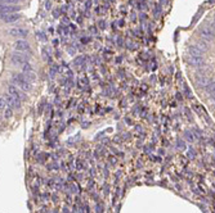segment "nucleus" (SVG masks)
<instances>
[{"instance_id": "7ed1b4c3", "label": "nucleus", "mask_w": 215, "mask_h": 213, "mask_svg": "<svg viewBox=\"0 0 215 213\" xmlns=\"http://www.w3.org/2000/svg\"><path fill=\"white\" fill-rule=\"evenodd\" d=\"M5 102H7L8 106H9V108H12V109H18V108H21V99L17 98V96L10 95V94L5 95Z\"/></svg>"}, {"instance_id": "20e7f679", "label": "nucleus", "mask_w": 215, "mask_h": 213, "mask_svg": "<svg viewBox=\"0 0 215 213\" xmlns=\"http://www.w3.org/2000/svg\"><path fill=\"white\" fill-rule=\"evenodd\" d=\"M8 34L13 37H20V39H24L27 37L28 35V31L26 28H22V27H14V28H10L8 31Z\"/></svg>"}, {"instance_id": "ddd939ff", "label": "nucleus", "mask_w": 215, "mask_h": 213, "mask_svg": "<svg viewBox=\"0 0 215 213\" xmlns=\"http://www.w3.org/2000/svg\"><path fill=\"white\" fill-rule=\"evenodd\" d=\"M4 116H5V118H10L12 116H13V109L8 106V108L4 110Z\"/></svg>"}, {"instance_id": "9d476101", "label": "nucleus", "mask_w": 215, "mask_h": 213, "mask_svg": "<svg viewBox=\"0 0 215 213\" xmlns=\"http://www.w3.org/2000/svg\"><path fill=\"white\" fill-rule=\"evenodd\" d=\"M200 34H201V36L204 37V39H207V40L214 39V31L211 28H207V27L201 28L200 30Z\"/></svg>"}, {"instance_id": "f257e3e1", "label": "nucleus", "mask_w": 215, "mask_h": 213, "mask_svg": "<svg viewBox=\"0 0 215 213\" xmlns=\"http://www.w3.org/2000/svg\"><path fill=\"white\" fill-rule=\"evenodd\" d=\"M12 81L17 85V86H20L22 90H24V91H30L31 90V84H30V81H27L26 80V77H24V74H22V73H16V74H13L12 76Z\"/></svg>"}, {"instance_id": "f03ea898", "label": "nucleus", "mask_w": 215, "mask_h": 213, "mask_svg": "<svg viewBox=\"0 0 215 213\" xmlns=\"http://www.w3.org/2000/svg\"><path fill=\"white\" fill-rule=\"evenodd\" d=\"M27 60H28V58L21 53H13L10 55V62H12V64H14V66H23L24 63H27Z\"/></svg>"}, {"instance_id": "1a4fd4ad", "label": "nucleus", "mask_w": 215, "mask_h": 213, "mask_svg": "<svg viewBox=\"0 0 215 213\" xmlns=\"http://www.w3.org/2000/svg\"><path fill=\"white\" fill-rule=\"evenodd\" d=\"M22 18V14L20 13H12V14H7L4 18H3V21L5 23H13V22H17V21H20Z\"/></svg>"}, {"instance_id": "dca6fc26", "label": "nucleus", "mask_w": 215, "mask_h": 213, "mask_svg": "<svg viewBox=\"0 0 215 213\" xmlns=\"http://www.w3.org/2000/svg\"><path fill=\"white\" fill-rule=\"evenodd\" d=\"M184 135H186L187 140H189V141H193V134H191V132H189V131H186V132H184Z\"/></svg>"}, {"instance_id": "f8f14e48", "label": "nucleus", "mask_w": 215, "mask_h": 213, "mask_svg": "<svg viewBox=\"0 0 215 213\" xmlns=\"http://www.w3.org/2000/svg\"><path fill=\"white\" fill-rule=\"evenodd\" d=\"M22 68H23V72H34V68L30 63H24Z\"/></svg>"}, {"instance_id": "9b49d317", "label": "nucleus", "mask_w": 215, "mask_h": 213, "mask_svg": "<svg viewBox=\"0 0 215 213\" xmlns=\"http://www.w3.org/2000/svg\"><path fill=\"white\" fill-rule=\"evenodd\" d=\"M188 52H189V55H197V57H201L204 54V50L197 45H191L188 48Z\"/></svg>"}, {"instance_id": "aec40b11", "label": "nucleus", "mask_w": 215, "mask_h": 213, "mask_svg": "<svg viewBox=\"0 0 215 213\" xmlns=\"http://www.w3.org/2000/svg\"><path fill=\"white\" fill-rule=\"evenodd\" d=\"M45 8H46V9H50V8H52V3H50V2H46V3H45Z\"/></svg>"}, {"instance_id": "4468645a", "label": "nucleus", "mask_w": 215, "mask_h": 213, "mask_svg": "<svg viewBox=\"0 0 215 213\" xmlns=\"http://www.w3.org/2000/svg\"><path fill=\"white\" fill-rule=\"evenodd\" d=\"M176 146H178V149L183 150V149H186V143H184L183 140H180V139H178L176 140Z\"/></svg>"}, {"instance_id": "412c9836", "label": "nucleus", "mask_w": 215, "mask_h": 213, "mask_svg": "<svg viewBox=\"0 0 215 213\" xmlns=\"http://www.w3.org/2000/svg\"><path fill=\"white\" fill-rule=\"evenodd\" d=\"M97 208H98V209H97V212H99V213L102 212V205H98V207H97Z\"/></svg>"}, {"instance_id": "423d86ee", "label": "nucleus", "mask_w": 215, "mask_h": 213, "mask_svg": "<svg viewBox=\"0 0 215 213\" xmlns=\"http://www.w3.org/2000/svg\"><path fill=\"white\" fill-rule=\"evenodd\" d=\"M21 7L20 5H8L5 4L4 7L0 9V13L3 14H12V13H17V12H21Z\"/></svg>"}, {"instance_id": "39448f33", "label": "nucleus", "mask_w": 215, "mask_h": 213, "mask_svg": "<svg viewBox=\"0 0 215 213\" xmlns=\"http://www.w3.org/2000/svg\"><path fill=\"white\" fill-rule=\"evenodd\" d=\"M14 49L18 50V52H30L31 50V46H30V44L27 41H24V40H17L14 42Z\"/></svg>"}, {"instance_id": "4be33fe9", "label": "nucleus", "mask_w": 215, "mask_h": 213, "mask_svg": "<svg viewBox=\"0 0 215 213\" xmlns=\"http://www.w3.org/2000/svg\"><path fill=\"white\" fill-rule=\"evenodd\" d=\"M90 4H91L90 0H89V2H87V8H90Z\"/></svg>"}, {"instance_id": "6ab92c4d", "label": "nucleus", "mask_w": 215, "mask_h": 213, "mask_svg": "<svg viewBox=\"0 0 215 213\" xmlns=\"http://www.w3.org/2000/svg\"><path fill=\"white\" fill-rule=\"evenodd\" d=\"M22 2H24V0H8L9 4H18V3H22Z\"/></svg>"}, {"instance_id": "f3484780", "label": "nucleus", "mask_w": 215, "mask_h": 213, "mask_svg": "<svg viewBox=\"0 0 215 213\" xmlns=\"http://www.w3.org/2000/svg\"><path fill=\"white\" fill-rule=\"evenodd\" d=\"M188 155L191 157V158H195V157H196V150H195V149H189Z\"/></svg>"}, {"instance_id": "0eeeda50", "label": "nucleus", "mask_w": 215, "mask_h": 213, "mask_svg": "<svg viewBox=\"0 0 215 213\" xmlns=\"http://www.w3.org/2000/svg\"><path fill=\"white\" fill-rule=\"evenodd\" d=\"M187 62H188V64L192 67H200L204 64V58L197 57V55H189L187 58Z\"/></svg>"}, {"instance_id": "2eb2a0df", "label": "nucleus", "mask_w": 215, "mask_h": 213, "mask_svg": "<svg viewBox=\"0 0 215 213\" xmlns=\"http://www.w3.org/2000/svg\"><path fill=\"white\" fill-rule=\"evenodd\" d=\"M197 82H198L200 85H204V86H205V85L207 84V78H206L205 76H202V77L198 76V77H197Z\"/></svg>"}, {"instance_id": "6e6552de", "label": "nucleus", "mask_w": 215, "mask_h": 213, "mask_svg": "<svg viewBox=\"0 0 215 213\" xmlns=\"http://www.w3.org/2000/svg\"><path fill=\"white\" fill-rule=\"evenodd\" d=\"M8 92L10 94V95H13V96H17V98H20L21 100H24L26 99V95H24L23 92H21L20 90H18V87L16 86V85H9L8 86Z\"/></svg>"}, {"instance_id": "5701e85b", "label": "nucleus", "mask_w": 215, "mask_h": 213, "mask_svg": "<svg viewBox=\"0 0 215 213\" xmlns=\"http://www.w3.org/2000/svg\"><path fill=\"white\" fill-rule=\"evenodd\" d=\"M101 28H104V22H101Z\"/></svg>"}, {"instance_id": "a211bd4d", "label": "nucleus", "mask_w": 215, "mask_h": 213, "mask_svg": "<svg viewBox=\"0 0 215 213\" xmlns=\"http://www.w3.org/2000/svg\"><path fill=\"white\" fill-rule=\"evenodd\" d=\"M5 108V100L0 96V109H4Z\"/></svg>"}]
</instances>
